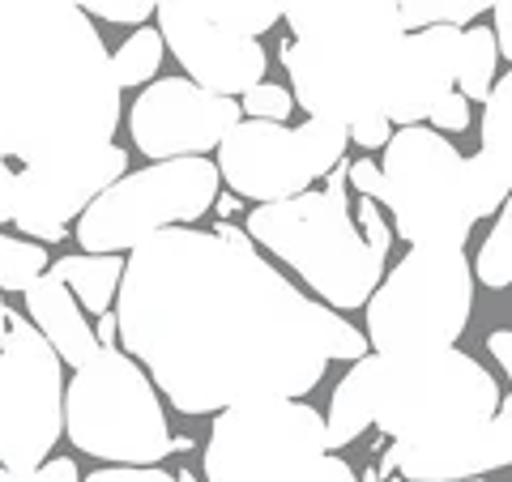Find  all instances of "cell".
Here are the masks:
<instances>
[{"mask_svg":"<svg viewBox=\"0 0 512 482\" xmlns=\"http://www.w3.org/2000/svg\"><path fill=\"white\" fill-rule=\"evenodd\" d=\"M120 342L180 414H222L261 397H303L325 380V303L218 218L137 244L120 278Z\"/></svg>","mask_w":512,"mask_h":482,"instance_id":"obj_1","label":"cell"},{"mask_svg":"<svg viewBox=\"0 0 512 482\" xmlns=\"http://www.w3.org/2000/svg\"><path fill=\"white\" fill-rule=\"evenodd\" d=\"M120 82L90 13L64 0H0V154L22 167L111 146Z\"/></svg>","mask_w":512,"mask_h":482,"instance_id":"obj_2","label":"cell"},{"mask_svg":"<svg viewBox=\"0 0 512 482\" xmlns=\"http://www.w3.org/2000/svg\"><path fill=\"white\" fill-rule=\"evenodd\" d=\"M282 64L308 120L355 124L389 116L402 77L406 26L397 0H286Z\"/></svg>","mask_w":512,"mask_h":482,"instance_id":"obj_3","label":"cell"},{"mask_svg":"<svg viewBox=\"0 0 512 482\" xmlns=\"http://www.w3.org/2000/svg\"><path fill=\"white\" fill-rule=\"evenodd\" d=\"M500 410V384L466 350L372 355V427L397 448L436 453L487 427Z\"/></svg>","mask_w":512,"mask_h":482,"instance_id":"obj_4","label":"cell"},{"mask_svg":"<svg viewBox=\"0 0 512 482\" xmlns=\"http://www.w3.org/2000/svg\"><path fill=\"white\" fill-rule=\"evenodd\" d=\"M350 163L325 175V188H308L291 201H274L248 214V235L286 261L329 308H367L384 278V261L363 239L346 201Z\"/></svg>","mask_w":512,"mask_h":482,"instance_id":"obj_5","label":"cell"},{"mask_svg":"<svg viewBox=\"0 0 512 482\" xmlns=\"http://www.w3.org/2000/svg\"><path fill=\"white\" fill-rule=\"evenodd\" d=\"M64 431L73 448L111 465H158L175 453L163 401L128 350L103 346L64 389Z\"/></svg>","mask_w":512,"mask_h":482,"instance_id":"obj_6","label":"cell"},{"mask_svg":"<svg viewBox=\"0 0 512 482\" xmlns=\"http://www.w3.org/2000/svg\"><path fill=\"white\" fill-rule=\"evenodd\" d=\"M380 205L410 248H466L478 222L470 158L427 124L397 128L380 158Z\"/></svg>","mask_w":512,"mask_h":482,"instance_id":"obj_7","label":"cell"},{"mask_svg":"<svg viewBox=\"0 0 512 482\" xmlns=\"http://www.w3.org/2000/svg\"><path fill=\"white\" fill-rule=\"evenodd\" d=\"M474 312L466 248H410L367 299V342L376 355L444 350L461 342Z\"/></svg>","mask_w":512,"mask_h":482,"instance_id":"obj_8","label":"cell"},{"mask_svg":"<svg viewBox=\"0 0 512 482\" xmlns=\"http://www.w3.org/2000/svg\"><path fill=\"white\" fill-rule=\"evenodd\" d=\"M218 163L210 158H167L133 175H120L90 210L77 218L82 252H133L150 235L192 227L218 201Z\"/></svg>","mask_w":512,"mask_h":482,"instance_id":"obj_9","label":"cell"},{"mask_svg":"<svg viewBox=\"0 0 512 482\" xmlns=\"http://www.w3.org/2000/svg\"><path fill=\"white\" fill-rule=\"evenodd\" d=\"M325 453V414L295 397H261L214 419L205 444V478L303 482Z\"/></svg>","mask_w":512,"mask_h":482,"instance_id":"obj_10","label":"cell"},{"mask_svg":"<svg viewBox=\"0 0 512 482\" xmlns=\"http://www.w3.org/2000/svg\"><path fill=\"white\" fill-rule=\"evenodd\" d=\"M346 124L308 120L299 128L269 120H239L218 146V175L235 197L274 205L308 192L346 158Z\"/></svg>","mask_w":512,"mask_h":482,"instance_id":"obj_11","label":"cell"},{"mask_svg":"<svg viewBox=\"0 0 512 482\" xmlns=\"http://www.w3.org/2000/svg\"><path fill=\"white\" fill-rule=\"evenodd\" d=\"M64 431V372L30 316L9 312L0 346V465L39 470Z\"/></svg>","mask_w":512,"mask_h":482,"instance_id":"obj_12","label":"cell"},{"mask_svg":"<svg viewBox=\"0 0 512 482\" xmlns=\"http://www.w3.org/2000/svg\"><path fill=\"white\" fill-rule=\"evenodd\" d=\"M244 120L235 99L201 90L188 77H154V82L137 94L133 111H128V128H133L137 150L150 163H167V158H205L222 146V137Z\"/></svg>","mask_w":512,"mask_h":482,"instance_id":"obj_13","label":"cell"},{"mask_svg":"<svg viewBox=\"0 0 512 482\" xmlns=\"http://www.w3.org/2000/svg\"><path fill=\"white\" fill-rule=\"evenodd\" d=\"M120 175H128V154L120 146H103L64 163L22 167L13 192V222L35 244H60L69 235V222L82 218Z\"/></svg>","mask_w":512,"mask_h":482,"instance_id":"obj_14","label":"cell"},{"mask_svg":"<svg viewBox=\"0 0 512 482\" xmlns=\"http://www.w3.org/2000/svg\"><path fill=\"white\" fill-rule=\"evenodd\" d=\"M154 13H158V35L171 47V56L184 64L188 82H197L210 94H222V99H235V94L244 99L252 86L265 82L269 56L261 39H244L205 22L184 0H158Z\"/></svg>","mask_w":512,"mask_h":482,"instance_id":"obj_15","label":"cell"},{"mask_svg":"<svg viewBox=\"0 0 512 482\" xmlns=\"http://www.w3.org/2000/svg\"><path fill=\"white\" fill-rule=\"evenodd\" d=\"M512 465V397H500V410L487 427L461 444L436 448V453H414V448H389L384 470H397L406 482H457V478H483L491 470Z\"/></svg>","mask_w":512,"mask_h":482,"instance_id":"obj_16","label":"cell"},{"mask_svg":"<svg viewBox=\"0 0 512 482\" xmlns=\"http://www.w3.org/2000/svg\"><path fill=\"white\" fill-rule=\"evenodd\" d=\"M457 43L461 30L457 26H427V30H410L406 47H402V77H397V94L389 103V120L393 124H419L431 116L448 90H457Z\"/></svg>","mask_w":512,"mask_h":482,"instance_id":"obj_17","label":"cell"},{"mask_svg":"<svg viewBox=\"0 0 512 482\" xmlns=\"http://www.w3.org/2000/svg\"><path fill=\"white\" fill-rule=\"evenodd\" d=\"M26 316H30V325L47 337V346L60 355V363H69L73 372L86 367L103 350L86 312H82V303H77L69 286L60 278H52V273H43V278L26 291Z\"/></svg>","mask_w":512,"mask_h":482,"instance_id":"obj_18","label":"cell"},{"mask_svg":"<svg viewBox=\"0 0 512 482\" xmlns=\"http://www.w3.org/2000/svg\"><path fill=\"white\" fill-rule=\"evenodd\" d=\"M372 427V355L350 363L325 410V448H346Z\"/></svg>","mask_w":512,"mask_h":482,"instance_id":"obj_19","label":"cell"},{"mask_svg":"<svg viewBox=\"0 0 512 482\" xmlns=\"http://www.w3.org/2000/svg\"><path fill=\"white\" fill-rule=\"evenodd\" d=\"M52 278H60L73 291V299L82 303L86 312L103 316L111 312V299L120 295V278H124V261L116 252H77V256H60L52 265Z\"/></svg>","mask_w":512,"mask_h":482,"instance_id":"obj_20","label":"cell"},{"mask_svg":"<svg viewBox=\"0 0 512 482\" xmlns=\"http://www.w3.org/2000/svg\"><path fill=\"white\" fill-rule=\"evenodd\" d=\"M495 60H500V43H495L491 26H470L461 30L457 43V94L470 103H487L495 90Z\"/></svg>","mask_w":512,"mask_h":482,"instance_id":"obj_21","label":"cell"},{"mask_svg":"<svg viewBox=\"0 0 512 482\" xmlns=\"http://www.w3.org/2000/svg\"><path fill=\"white\" fill-rule=\"evenodd\" d=\"M478 154L512 184V69L495 82L483 103V124H478Z\"/></svg>","mask_w":512,"mask_h":482,"instance_id":"obj_22","label":"cell"},{"mask_svg":"<svg viewBox=\"0 0 512 482\" xmlns=\"http://www.w3.org/2000/svg\"><path fill=\"white\" fill-rule=\"evenodd\" d=\"M188 9H197L205 22H214L231 35L256 39L265 35L278 18H286V0H184Z\"/></svg>","mask_w":512,"mask_h":482,"instance_id":"obj_23","label":"cell"},{"mask_svg":"<svg viewBox=\"0 0 512 482\" xmlns=\"http://www.w3.org/2000/svg\"><path fill=\"white\" fill-rule=\"evenodd\" d=\"M163 52H167V43H163V35H158L154 26L133 30V35L120 43V52L111 56V69H116L120 90L154 82V73L163 69Z\"/></svg>","mask_w":512,"mask_h":482,"instance_id":"obj_24","label":"cell"},{"mask_svg":"<svg viewBox=\"0 0 512 482\" xmlns=\"http://www.w3.org/2000/svg\"><path fill=\"white\" fill-rule=\"evenodd\" d=\"M474 282L491 286V291L512 286V197L504 201L491 235L483 239V248H478V256H474Z\"/></svg>","mask_w":512,"mask_h":482,"instance_id":"obj_25","label":"cell"},{"mask_svg":"<svg viewBox=\"0 0 512 482\" xmlns=\"http://www.w3.org/2000/svg\"><path fill=\"white\" fill-rule=\"evenodd\" d=\"M47 273V252L35 239H18L0 231V291H30Z\"/></svg>","mask_w":512,"mask_h":482,"instance_id":"obj_26","label":"cell"},{"mask_svg":"<svg viewBox=\"0 0 512 482\" xmlns=\"http://www.w3.org/2000/svg\"><path fill=\"white\" fill-rule=\"evenodd\" d=\"M500 0H397L402 9V26L410 30H427V26H466L474 22L483 9H495Z\"/></svg>","mask_w":512,"mask_h":482,"instance_id":"obj_27","label":"cell"},{"mask_svg":"<svg viewBox=\"0 0 512 482\" xmlns=\"http://www.w3.org/2000/svg\"><path fill=\"white\" fill-rule=\"evenodd\" d=\"M239 111H244V120H269V124H286L295 111V94L286 86H274V82H261L252 86L244 99H239Z\"/></svg>","mask_w":512,"mask_h":482,"instance_id":"obj_28","label":"cell"},{"mask_svg":"<svg viewBox=\"0 0 512 482\" xmlns=\"http://www.w3.org/2000/svg\"><path fill=\"white\" fill-rule=\"evenodd\" d=\"M470 175H474V205H478V218H495V210H504V201L512 197V184L487 163L483 154L470 158Z\"/></svg>","mask_w":512,"mask_h":482,"instance_id":"obj_29","label":"cell"},{"mask_svg":"<svg viewBox=\"0 0 512 482\" xmlns=\"http://www.w3.org/2000/svg\"><path fill=\"white\" fill-rule=\"evenodd\" d=\"M325 350H329V363L342 359V363H359L367 359V350H372V342H367V333H359L350 320H342L338 312L325 308Z\"/></svg>","mask_w":512,"mask_h":482,"instance_id":"obj_30","label":"cell"},{"mask_svg":"<svg viewBox=\"0 0 512 482\" xmlns=\"http://www.w3.org/2000/svg\"><path fill=\"white\" fill-rule=\"evenodd\" d=\"M154 9H158V0H90L86 5V13H94V18H103V22H116V26L146 22Z\"/></svg>","mask_w":512,"mask_h":482,"instance_id":"obj_31","label":"cell"},{"mask_svg":"<svg viewBox=\"0 0 512 482\" xmlns=\"http://www.w3.org/2000/svg\"><path fill=\"white\" fill-rule=\"evenodd\" d=\"M86 482H197L188 470L167 474L158 465H111V470H94L86 474Z\"/></svg>","mask_w":512,"mask_h":482,"instance_id":"obj_32","label":"cell"},{"mask_svg":"<svg viewBox=\"0 0 512 482\" xmlns=\"http://www.w3.org/2000/svg\"><path fill=\"white\" fill-rule=\"evenodd\" d=\"M359 231H363V239L372 244L380 256H389V244H393V227H389V218H384V210H380V201L376 197H359Z\"/></svg>","mask_w":512,"mask_h":482,"instance_id":"obj_33","label":"cell"},{"mask_svg":"<svg viewBox=\"0 0 512 482\" xmlns=\"http://www.w3.org/2000/svg\"><path fill=\"white\" fill-rule=\"evenodd\" d=\"M0 482H82V474H77L73 457H52L39 470H5L0 465Z\"/></svg>","mask_w":512,"mask_h":482,"instance_id":"obj_34","label":"cell"},{"mask_svg":"<svg viewBox=\"0 0 512 482\" xmlns=\"http://www.w3.org/2000/svg\"><path fill=\"white\" fill-rule=\"evenodd\" d=\"M431 128H436V133H466L470 128V99L466 94H457V90H448L444 99L431 107Z\"/></svg>","mask_w":512,"mask_h":482,"instance_id":"obj_35","label":"cell"},{"mask_svg":"<svg viewBox=\"0 0 512 482\" xmlns=\"http://www.w3.org/2000/svg\"><path fill=\"white\" fill-rule=\"evenodd\" d=\"M350 141H355L359 150H376V146H389V137H393V120L389 116H363L346 128Z\"/></svg>","mask_w":512,"mask_h":482,"instance_id":"obj_36","label":"cell"},{"mask_svg":"<svg viewBox=\"0 0 512 482\" xmlns=\"http://www.w3.org/2000/svg\"><path fill=\"white\" fill-rule=\"evenodd\" d=\"M350 188L359 192V197H380V163H372V158H359V163H350Z\"/></svg>","mask_w":512,"mask_h":482,"instance_id":"obj_37","label":"cell"},{"mask_svg":"<svg viewBox=\"0 0 512 482\" xmlns=\"http://www.w3.org/2000/svg\"><path fill=\"white\" fill-rule=\"evenodd\" d=\"M303 482H359L355 478V470H350V465L342 461V457H333V453H325L316 461V470L303 478Z\"/></svg>","mask_w":512,"mask_h":482,"instance_id":"obj_38","label":"cell"},{"mask_svg":"<svg viewBox=\"0 0 512 482\" xmlns=\"http://www.w3.org/2000/svg\"><path fill=\"white\" fill-rule=\"evenodd\" d=\"M13 192H18V175H13L9 158L0 154V227L13 222Z\"/></svg>","mask_w":512,"mask_h":482,"instance_id":"obj_39","label":"cell"},{"mask_svg":"<svg viewBox=\"0 0 512 482\" xmlns=\"http://www.w3.org/2000/svg\"><path fill=\"white\" fill-rule=\"evenodd\" d=\"M495 43H500V56L512 60V0L495 5Z\"/></svg>","mask_w":512,"mask_h":482,"instance_id":"obj_40","label":"cell"},{"mask_svg":"<svg viewBox=\"0 0 512 482\" xmlns=\"http://www.w3.org/2000/svg\"><path fill=\"white\" fill-rule=\"evenodd\" d=\"M487 350L495 355V363L504 367V376L512 380V329H495V333L487 337Z\"/></svg>","mask_w":512,"mask_h":482,"instance_id":"obj_41","label":"cell"},{"mask_svg":"<svg viewBox=\"0 0 512 482\" xmlns=\"http://www.w3.org/2000/svg\"><path fill=\"white\" fill-rule=\"evenodd\" d=\"M94 337H99V346H116L120 342V320L116 312H103L99 325H94Z\"/></svg>","mask_w":512,"mask_h":482,"instance_id":"obj_42","label":"cell"},{"mask_svg":"<svg viewBox=\"0 0 512 482\" xmlns=\"http://www.w3.org/2000/svg\"><path fill=\"white\" fill-rule=\"evenodd\" d=\"M214 210H218L222 222H231V214L239 210V197H235V192H231V197H218V201H214Z\"/></svg>","mask_w":512,"mask_h":482,"instance_id":"obj_43","label":"cell"},{"mask_svg":"<svg viewBox=\"0 0 512 482\" xmlns=\"http://www.w3.org/2000/svg\"><path fill=\"white\" fill-rule=\"evenodd\" d=\"M5 295V291H0ZM5 337H9V308H5V299H0V346H5Z\"/></svg>","mask_w":512,"mask_h":482,"instance_id":"obj_44","label":"cell"},{"mask_svg":"<svg viewBox=\"0 0 512 482\" xmlns=\"http://www.w3.org/2000/svg\"><path fill=\"white\" fill-rule=\"evenodd\" d=\"M64 5H77V9H86V5H90V0H64Z\"/></svg>","mask_w":512,"mask_h":482,"instance_id":"obj_45","label":"cell"},{"mask_svg":"<svg viewBox=\"0 0 512 482\" xmlns=\"http://www.w3.org/2000/svg\"><path fill=\"white\" fill-rule=\"evenodd\" d=\"M457 482H483V478H457Z\"/></svg>","mask_w":512,"mask_h":482,"instance_id":"obj_46","label":"cell"}]
</instances>
